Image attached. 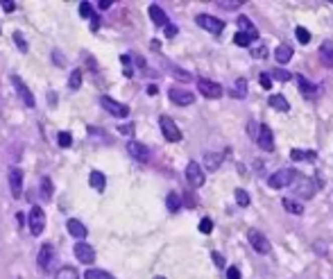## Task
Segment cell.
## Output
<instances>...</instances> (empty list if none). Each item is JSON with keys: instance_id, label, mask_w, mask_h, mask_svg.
I'll return each instance as SVG.
<instances>
[{"instance_id": "cell-1", "label": "cell", "mask_w": 333, "mask_h": 279, "mask_svg": "<svg viewBox=\"0 0 333 279\" xmlns=\"http://www.w3.org/2000/svg\"><path fill=\"white\" fill-rule=\"evenodd\" d=\"M295 177H297V173L292 168H281V170H277L274 175H270L268 184L272 188H283V186H290V184L295 182Z\"/></svg>"}, {"instance_id": "cell-2", "label": "cell", "mask_w": 333, "mask_h": 279, "mask_svg": "<svg viewBox=\"0 0 333 279\" xmlns=\"http://www.w3.org/2000/svg\"><path fill=\"white\" fill-rule=\"evenodd\" d=\"M159 127H161V132H163L165 141H170V143L182 141V132H179V127L175 125V120L170 118V116H161V118H159Z\"/></svg>"}, {"instance_id": "cell-3", "label": "cell", "mask_w": 333, "mask_h": 279, "mask_svg": "<svg viewBox=\"0 0 333 279\" xmlns=\"http://www.w3.org/2000/svg\"><path fill=\"white\" fill-rule=\"evenodd\" d=\"M37 263L41 265L43 272H50L52 265H55V247L52 243H43L41 250H39V256H37Z\"/></svg>"}, {"instance_id": "cell-4", "label": "cell", "mask_w": 333, "mask_h": 279, "mask_svg": "<svg viewBox=\"0 0 333 279\" xmlns=\"http://www.w3.org/2000/svg\"><path fill=\"white\" fill-rule=\"evenodd\" d=\"M100 105L105 107V109L109 111L111 116H116V118H127V116H129L127 105H123V102L114 100V98H109V96H102L100 98Z\"/></svg>"}, {"instance_id": "cell-5", "label": "cell", "mask_w": 333, "mask_h": 279, "mask_svg": "<svg viewBox=\"0 0 333 279\" xmlns=\"http://www.w3.org/2000/svg\"><path fill=\"white\" fill-rule=\"evenodd\" d=\"M247 241H249V245L254 247L259 254H268L270 252V241L265 238V234L259 232V229H249V232H247Z\"/></svg>"}, {"instance_id": "cell-6", "label": "cell", "mask_w": 333, "mask_h": 279, "mask_svg": "<svg viewBox=\"0 0 333 279\" xmlns=\"http://www.w3.org/2000/svg\"><path fill=\"white\" fill-rule=\"evenodd\" d=\"M30 229L34 236H39L46 229V211L41 206H32V211H30Z\"/></svg>"}, {"instance_id": "cell-7", "label": "cell", "mask_w": 333, "mask_h": 279, "mask_svg": "<svg viewBox=\"0 0 333 279\" xmlns=\"http://www.w3.org/2000/svg\"><path fill=\"white\" fill-rule=\"evenodd\" d=\"M197 25H200L202 30H206V32H211V34H220L224 30L222 21L215 19V16H209V14H200V16H197Z\"/></svg>"}, {"instance_id": "cell-8", "label": "cell", "mask_w": 333, "mask_h": 279, "mask_svg": "<svg viewBox=\"0 0 333 279\" xmlns=\"http://www.w3.org/2000/svg\"><path fill=\"white\" fill-rule=\"evenodd\" d=\"M186 179H188V184H191L193 188H200L202 184L206 182L204 173H202V166L197 164V161H191V164L186 166Z\"/></svg>"}, {"instance_id": "cell-9", "label": "cell", "mask_w": 333, "mask_h": 279, "mask_svg": "<svg viewBox=\"0 0 333 279\" xmlns=\"http://www.w3.org/2000/svg\"><path fill=\"white\" fill-rule=\"evenodd\" d=\"M12 84H14L16 93H19V98L25 102V107H34V105H37V102H34L32 91H30V89H28V84H25L23 80L19 78V75H12Z\"/></svg>"}, {"instance_id": "cell-10", "label": "cell", "mask_w": 333, "mask_h": 279, "mask_svg": "<svg viewBox=\"0 0 333 279\" xmlns=\"http://www.w3.org/2000/svg\"><path fill=\"white\" fill-rule=\"evenodd\" d=\"M73 252H75V259H77L79 263L89 265L96 261V250H93V245H89V243H75Z\"/></svg>"}, {"instance_id": "cell-11", "label": "cell", "mask_w": 333, "mask_h": 279, "mask_svg": "<svg viewBox=\"0 0 333 279\" xmlns=\"http://www.w3.org/2000/svg\"><path fill=\"white\" fill-rule=\"evenodd\" d=\"M197 89H200V93H202V96H206V98H220V96H222V87H220L218 82L206 80V78L197 80Z\"/></svg>"}, {"instance_id": "cell-12", "label": "cell", "mask_w": 333, "mask_h": 279, "mask_svg": "<svg viewBox=\"0 0 333 279\" xmlns=\"http://www.w3.org/2000/svg\"><path fill=\"white\" fill-rule=\"evenodd\" d=\"M295 182H297L295 191H297V195H299V197H304V200H310V197L315 195V182H313V179L299 177V175H297Z\"/></svg>"}, {"instance_id": "cell-13", "label": "cell", "mask_w": 333, "mask_h": 279, "mask_svg": "<svg viewBox=\"0 0 333 279\" xmlns=\"http://www.w3.org/2000/svg\"><path fill=\"white\" fill-rule=\"evenodd\" d=\"M168 96H170V100L175 102V105H179V107H188V105H193L195 102V96H193L191 91H186V89H170L168 91Z\"/></svg>"}, {"instance_id": "cell-14", "label": "cell", "mask_w": 333, "mask_h": 279, "mask_svg": "<svg viewBox=\"0 0 333 279\" xmlns=\"http://www.w3.org/2000/svg\"><path fill=\"white\" fill-rule=\"evenodd\" d=\"M256 143H259V148H261V150H265V152L274 150V136H272V129H270L268 125H261L259 136H256Z\"/></svg>"}, {"instance_id": "cell-15", "label": "cell", "mask_w": 333, "mask_h": 279, "mask_svg": "<svg viewBox=\"0 0 333 279\" xmlns=\"http://www.w3.org/2000/svg\"><path fill=\"white\" fill-rule=\"evenodd\" d=\"M127 152H129V157H134L136 161H143V164L150 159V150H147L143 143H138V141H129L127 143Z\"/></svg>"}, {"instance_id": "cell-16", "label": "cell", "mask_w": 333, "mask_h": 279, "mask_svg": "<svg viewBox=\"0 0 333 279\" xmlns=\"http://www.w3.org/2000/svg\"><path fill=\"white\" fill-rule=\"evenodd\" d=\"M10 186H12V195L21 197V188H23V173L19 168H10Z\"/></svg>"}, {"instance_id": "cell-17", "label": "cell", "mask_w": 333, "mask_h": 279, "mask_svg": "<svg viewBox=\"0 0 333 279\" xmlns=\"http://www.w3.org/2000/svg\"><path fill=\"white\" fill-rule=\"evenodd\" d=\"M66 227H68V234L73 238H79V241H84V238L89 236V229L84 227V223H79V220H75V218H70L68 223H66Z\"/></svg>"}, {"instance_id": "cell-18", "label": "cell", "mask_w": 333, "mask_h": 279, "mask_svg": "<svg viewBox=\"0 0 333 279\" xmlns=\"http://www.w3.org/2000/svg\"><path fill=\"white\" fill-rule=\"evenodd\" d=\"M319 59H322L324 66H328V68H333V43L326 41L319 46Z\"/></svg>"}, {"instance_id": "cell-19", "label": "cell", "mask_w": 333, "mask_h": 279, "mask_svg": "<svg viewBox=\"0 0 333 279\" xmlns=\"http://www.w3.org/2000/svg\"><path fill=\"white\" fill-rule=\"evenodd\" d=\"M147 12H150V19H152V23H154V25H165V23H168V16H165V12L161 10L159 5H150V10H147Z\"/></svg>"}, {"instance_id": "cell-20", "label": "cell", "mask_w": 333, "mask_h": 279, "mask_svg": "<svg viewBox=\"0 0 333 279\" xmlns=\"http://www.w3.org/2000/svg\"><path fill=\"white\" fill-rule=\"evenodd\" d=\"M238 28H240V32H245V34H249L252 39H256L259 37V30L254 28V23H252L247 16H238Z\"/></svg>"}, {"instance_id": "cell-21", "label": "cell", "mask_w": 333, "mask_h": 279, "mask_svg": "<svg viewBox=\"0 0 333 279\" xmlns=\"http://www.w3.org/2000/svg\"><path fill=\"white\" fill-rule=\"evenodd\" d=\"M89 182H91V186L96 188L98 193H102V191H105V186H107V179H105V175H102L100 170H93L91 177H89Z\"/></svg>"}, {"instance_id": "cell-22", "label": "cell", "mask_w": 333, "mask_h": 279, "mask_svg": "<svg viewBox=\"0 0 333 279\" xmlns=\"http://www.w3.org/2000/svg\"><path fill=\"white\" fill-rule=\"evenodd\" d=\"M84 279H116L111 272H107V270H100V268H89L87 272H84Z\"/></svg>"}, {"instance_id": "cell-23", "label": "cell", "mask_w": 333, "mask_h": 279, "mask_svg": "<svg viewBox=\"0 0 333 279\" xmlns=\"http://www.w3.org/2000/svg\"><path fill=\"white\" fill-rule=\"evenodd\" d=\"M220 164H222V155H218V152H209V155L204 157V166L209 170H218Z\"/></svg>"}, {"instance_id": "cell-24", "label": "cell", "mask_w": 333, "mask_h": 279, "mask_svg": "<svg viewBox=\"0 0 333 279\" xmlns=\"http://www.w3.org/2000/svg\"><path fill=\"white\" fill-rule=\"evenodd\" d=\"M274 57H277L279 64H286V61H290V57H292V48L290 46H279L277 50H274Z\"/></svg>"}, {"instance_id": "cell-25", "label": "cell", "mask_w": 333, "mask_h": 279, "mask_svg": "<svg viewBox=\"0 0 333 279\" xmlns=\"http://www.w3.org/2000/svg\"><path fill=\"white\" fill-rule=\"evenodd\" d=\"M290 157L295 161H313L315 159V152L313 150H290Z\"/></svg>"}, {"instance_id": "cell-26", "label": "cell", "mask_w": 333, "mask_h": 279, "mask_svg": "<svg viewBox=\"0 0 333 279\" xmlns=\"http://www.w3.org/2000/svg\"><path fill=\"white\" fill-rule=\"evenodd\" d=\"M270 107L277 109V111H288V109H290V105H288V100L283 96H272V98H270Z\"/></svg>"}, {"instance_id": "cell-27", "label": "cell", "mask_w": 333, "mask_h": 279, "mask_svg": "<svg viewBox=\"0 0 333 279\" xmlns=\"http://www.w3.org/2000/svg\"><path fill=\"white\" fill-rule=\"evenodd\" d=\"M165 206H168V211L182 209V197H179V193H168V197H165Z\"/></svg>"}, {"instance_id": "cell-28", "label": "cell", "mask_w": 333, "mask_h": 279, "mask_svg": "<svg viewBox=\"0 0 333 279\" xmlns=\"http://www.w3.org/2000/svg\"><path fill=\"white\" fill-rule=\"evenodd\" d=\"M283 209L286 211H290V214H295V216H299V214H304V209H301V204L299 202H295V200H290V197H283Z\"/></svg>"}, {"instance_id": "cell-29", "label": "cell", "mask_w": 333, "mask_h": 279, "mask_svg": "<svg viewBox=\"0 0 333 279\" xmlns=\"http://www.w3.org/2000/svg\"><path fill=\"white\" fill-rule=\"evenodd\" d=\"M297 80H299V91H301V93H306V96H308V98H313L315 93H317V89H315L313 84L308 82V80H304V78H301V75H299V78H297Z\"/></svg>"}, {"instance_id": "cell-30", "label": "cell", "mask_w": 333, "mask_h": 279, "mask_svg": "<svg viewBox=\"0 0 333 279\" xmlns=\"http://www.w3.org/2000/svg\"><path fill=\"white\" fill-rule=\"evenodd\" d=\"M55 279H79V274H77V270H75V268H70V265H64V268L57 272Z\"/></svg>"}, {"instance_id": "cell-31", "label": "cell", "mask_w": 333, "mask_h": 279, "mask_svg": "<svg viewBox=\"0 0 333 279\" xmlns=\"http://www.w3.org/2000/svg\"><path fill=\"white\" fill-rule=\"evenodd\" d=\"M231 96H236V98H245L247 96V80H236V87H233V91H231Z\"/></svg>"}, {"instance_id": "cell-32", "label": "cell", "mask_w": 333, "mask_h": 279, "mask_svg": "<svg viewBox=\"0 0 333 279\" xmlns=\"http://www.w3.org/2000/svg\"><path fill=\"white\" fill-rule=\"evenodd\" d=\"M252 41H254V39H252L249 34H245V32H238L236 37H233V43H236V46H242V48H249Z\"/></svg>"}, {"instance_id": "cell-33", "label": "cell", "mask_w": 333, "mask_h": 279, "mask_svg": "<svg viewBox=\"0 0 333 279\" xmlns=\"http://www.w3.org/2000/svg\"><path fill=\"white\" fill-rule=\"evenodd\" d=\"M68 87L73 89V91H77V89L82 87V73H79V71L70 73V78H68Z\"/></svg>"}, {"instance_id": "cell-34", "label": "cell", "mask_w": 333, "mask_h": 279, "mask_svg": "<svg viewBox=\"0 0 333 279\" xmlns=\"http://www.w3.org/2000/svg\"><path fill=\"white\" fill-rule=\"evenodd\" d=\"M41 193H43V197H46V200H50V197H52V182H50V177H43L41 179Z\"/></svg>"}, {"instance_id": "cell-35", "label": "cell", "mask_w": 333, "mask_h": 279, "mask_svg": "<svg viewBox=\"0 0 333 279\" xmlns=\"http://www.w3.org/2000/svg\"><path fill=\"white\" fill-rule=\"evenodd\" d=\"M57 143H59L61 148H70V146H73V136H70V132H59Z\"/></svg>"}, {"instance_id": "cell-36", "label": "cell", "mask_w": 333, "mask_h": 279, "mask_svg": "<svg viewBox=\"0 0 333 279\" xmlns=\"http://www.w3.org/2000/svg\"><path fill=\"white\" fill-rule=\"evenodd\" d=\"M168 71L175 75V78H179V80H191V73H186V71L177 68V66H175V64H168Z\"/></svg>"}, {"instance_id": "cell-37", "label": "cell", "mask_w": 333, "mask_h": 279, "mask_svg": "<svg viewBox=\"0 0 333 279\" xmlns=\"http://www.w3.org/2000/svg\"><path fill=\"white\" fill-rule=\"evenodd\" d=\"M240 5V0H218V7H222V10H238Z\"/></svg>"}, {"instance_id": "cell-38", "label": "cell", "mask_w": 333, "mask_h": 279, "mask_svg": "<svg viewBox=\"0 0 333 279\" xmlns=\"http://www.w3.org/2000/svg\"><path fill=\"white\" fill-rule=\"evenodd\" d=\"M272 78H274V80H279V82H288V80H290L292 75L288 73V71H283V68H274V71H272Z\"/></svg>"}, {"instance_id": "cell-39", "label": "cell", "mask_w": 333, "mask_h": 279, "mask_svg": "<svg viewBox=\"0 0 333 279\" xmlns=\"http://www.w3.org/2000/svg\"><path fill=\"white\" fill-rule=\"evenodd\" d=\"M236 202L240 206H247L249 204V195H247V191H242V188H236Z\"/></svg>"}, {"instance_id": "cell-40", "label": "cell", "mask_w": 333, "mask_h": 279, "mask_svg": "<svg viewBox=\"0 0 333 279\" xmlns=\"http://www.w3.org/2000/svg\"><path fill=\"white\" fill-rule=\"evenodd\" d=\"M297 41H299V43H308L310 41V34H308V30H306V28H297Z\"/></svg>"}, {"instance_id": "cell-41", "label": "cell", "mask_w": 333, "mask_h": 279, "mask_svg": "<svg viewBox=\"0 0 333 279\" xmlns=\"http://www.w3.org/2000/svg\"><path fill=\"white\" fill-rule=\"evenodd\" d=\"M211 229H213V223H211V218H202V220H200V232H202V234H211Z\"/></svg>"}, {"instance_id": "cell-42", "label": "cell", "mask_w": 333, "mask_h": 279, "mask_svg": "<svg viewBox=\"0 0 333 279\" xmlns=\"http://www.w3.org/2000/svg\"><path fill=\"white\" fill-rule=\"evenodd\" d=\"M79 14H82L84 19H91V16H93L91 5H89V3H79Z\"/></svg>"}, {"instance_id": "cell-43", "label": "cell", "mask_w": 333, "mask_h": 279, "mask_svg": "<svg viewBox=\"0 0 333 279\" xmlns=\"http://www.w3.org/2000/svg\"><path fill=\"white\" fill-rule=\"evenodd\" d=\"M252 55H254L256 59H265V57H268V50H265L263 46H259V48H252Z\"/></svg>"}, {"instance_id": "cell-44", "label": "cell", "mask_w": 333, "mask_h": 279, "mask_svg": "<svg viewBox=\"0 0 333 279\" xmlns=\"http://www.w3.org/2000/svg\"><path fill=\"white\" fill-rule=\"evenodd\" d=\"M14 41H16V46H19L21 50H23V52H28V43H25V39L21 37V32H16V34H14Z\"/></svg>"}, {"instance_id": "cell-45", "label": "cell", "mask_w": 333, "mask_h": 279, "mask_svg": "<svg viewBox=\"0 0 333 279\" xmlns=\"http://www.w3.org/2000/svg\"><path fill=\"white\" fill-rule=\"evenodd\" d=\"M227 279H240V270H238L236 265H229V270H227Z\"/></svg>"}, {"instance_id": "cell-46", "label": "cell", "mask_w": 333, "mask_h": 279, "mask_svg": "<svg viewBox=\"0 0 333 279\" xmlns=\"http://www.w3.org/2000/svg\"><path fill=\"white\" fill-rule=\"evenodd\" d=\"M259 80H261V87H263V89H270V87H272V78H270V75L263 73Z\"/></svg>"}, {"instance_id": "cell-47", "label": "cell", "mask_w": 333, "mask_h": 279, "mask_svg": "<svg viewBox=\"0 0 333 279\" xmlns=\"http://www.w3.org/2000/svg\"><path fill=\"white\" fill-rule=\"evenodd\" d=\"M175 34H177V25H173V23H165V37H170V39H173Z\"/></svg>"}, {"instance_id": "cell-48", "label": "cell", "mask_w": 333, "mask_h": 279, "mask_svg": "<svg viewBox=\"0 0 333 279\" xmlns=\"http://www.w3.org/2000/svg\"><path fill=\"white\" fill-rule=\"evenodd\" d=\"M3 10H5V12H14V10H16V3H10V0H5V3H3Z\"/></svg>"}, {"instance_id": "cell-49", "label": "cell", "mask_w": 333, "mask_h": 279, "mask_svg": "<svg viewBox=\"0 0 333 279\" xmlns=\"http://www.w3.org/2000/svg\"><path fill=\"white\" fill-rule=\"evenodd\" d=\"M98 28H100V19H98V16H91V30L96 32Z\"/></svg>"}, {"instance_id": "cell-50", "label": "cell", "mask_w": 333, "mask_h": 279, "mask_svg": "<svg viewBox=\"0 0 333 279\" xmlns=\"http://www.w3.org/2000/svg\"><path fill=\"white\" fill-rule=\"evenodd\" d=\"M98 7H100V10H109V7H111V0H100V3H98Z\"/></svg>"}, {"instance_id": "cell-51", "label": "cell", "mask_w": 333, "mask_h": 279, "mask_svg": "<svg viewBox=\"0 0 333 279\" xmlns=\"http://www.w3.org/2000/svg\"><path fill=\"white\" fill-rule=\"evenodd\" d=\"M213 261L218 265H224V259H222V254H218V252H213Z\"/></svg>"}, {"instance_id": "cell-52", "label": "cell", "mask_w": 333, "mask_h": 279, "mask_svg": "<svg viewBox=\"0 0 333 279\" xmlns=\"http://www.w3.org/2000/svg\"><path fill=\"white\" fill-rule=\"evenodd\" d=\"M52 59H55V61H59V64H64V55H61V52H52Z\"/></svg>"}, {"instance_id": "cell-53", "label": "cell", "mask_w": 333, "mask_h": 279, "mask_svg": "<svg viewBox=\"0 0 333 279\" xmlns=\"http://www.w3.org/2000/svg\"><path fill=\"white\" fill-rule=\"evenodd\" d=\"M120 132H125V134H132V125H129V127H127V125H125V127H120Z\"/></svg>"}, {"instance_id": "cell-54", "label": "cell", "mask_w": 333, "mask_h": 279, "mask_svg": "<svg viewBox=\"0 0 333 279\" xmlns=\"http://www.w3.org/2000/svg\"><path fill=\"white\" fill-rule=\"evenodd\" d=\"M156 279H163V277H156Z\"/></svg>"}]
</instances>
